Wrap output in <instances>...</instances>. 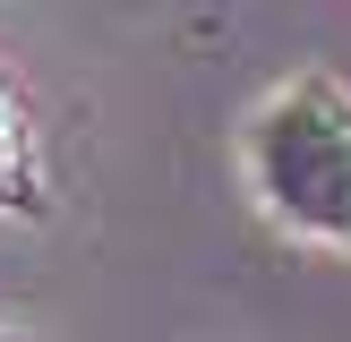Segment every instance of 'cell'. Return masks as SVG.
I'll use <instances>...</instances> for the list:
<instances>
[{
	"label": "cell",
	"mask_w": 351,
	"mask_h": 342,
	"mask_svg": "<svg viewBox=\"0 0 351 342\" xmlns=\"http://www.w3.org/2000/svg\"><path fill=\"white\" fill-rule=\"evenodd\" d=\"M0 342H43V334H0Z\"/></svg>",
	"instance_id": "cell-3"
},
{
	"label": "cell",
	"mask_w": 351,
	"mask_h": 342,
	"mask_svg": "<svg viewBox=\"0 0 351 342\" xmlns=\"http://www.w3.org/2000/svg\"><path fill=\"white\" fill-rule=\"evenodd\" d=\"M0 214H17V222H43V214H51L34 103H26V86H17L9 68H0Z\"/></svg>",
	"instance_id": "cell-2"
},
{
	"label": "cell",
	"mask_w": 351,
	"mask_h": 342,
	"mask_svg": "<svg viewBox=\"0 0 351 342\" xmlns=\"http://www.w3.org/2000/svg\"><path fill=\"white\" fill-rule=\"evenodd\" d=\"M240 171L283 231L351 248V86L291 77L240 129Z\"/></svg>",
	"instance_id": "cell-1"
}]
</instances>
